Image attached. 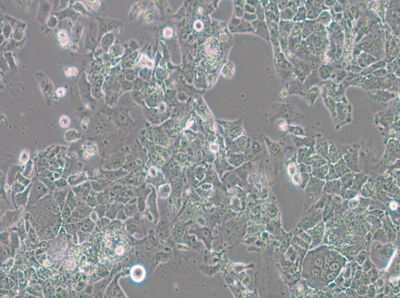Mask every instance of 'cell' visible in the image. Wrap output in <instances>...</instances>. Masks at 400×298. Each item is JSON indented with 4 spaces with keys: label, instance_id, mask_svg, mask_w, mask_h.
<instances>
[{
    "label": "cell",
    "instance_id": "cell-1",
    "mask_svg": "<svg viewBox=\"0 0 400 298\" xmlns=\"http://www.w3.org/2000/svg\"><path fill=\"white\" fill-rule=\"evenodd\" d=\"M110 236L111 239L107 240V247L112 249L113 257L115 258V260H121L130 251V243L120 233L116 232Z\"/></svg>",
    "mask_w": 400,
    "mask_h": 298
},
{
    "label": "cell",
    "instance_id": "cell-2",
    "mask_svg": "<svg viewBox=\"0 0 400 298\" xmlns=\"http://www.w3.org/2000/svg\"><path fill=\"white\" fill-rule=\"evenodd\" d=\"M49 189L41 182L40 179H35L32 182L31 189L30 192L31 193V202L37 201L38 200L41 199L43 197H45L49 193Z\"/></svg>",
    "mask_w": 400,
    "mask_h": 298
},
{
    "label": "cell",
    "instance_id": "cell-3",
    "mask_svg": "<svg viewBox=\"0 0 400 298\" xmlns=\"http://www.w3.org/2000/svg\"><path fill=\"white\" fill-rule=\"evenodd\" d=\"M91 187L90 182L87 181L79 185L73 187L71 189L76 196L86 201L90 193Z\"/></svg>",
    "mask_w": 400,
    "mask_h": 298
},
{
    "label": "cell",
    "instance_id": "cell-4",
    "mask_svg": "<svg viewBox=\"0 0 400 298\" xmlns=\"http://www.w3.org/2000/svg\"><path fill=\"white\" fill-rule=\"evenodd\" d=\"M69 189L68 188L66 187L62 189H56L54 191L53 198L56 204L59 207L61 210L65 203Z\"/></svg>",
    "mask_w": 400,
    "mask_h": 298
},
{
    "label": "cell",
    "instance_id": "cell-5",
    "mask_svg": "<svg viewBox=\"0 0 400 298\" xmlns=\"http://www.w3.org/2000/svg\"><path fill=\"white\" fill-rule=\"evenodd\" d=\"M32 183L30 184L24 191L18 193L14 196V201L17 207L25 205L29 198V194L31 189Z\"/></svg>",
    "mask_w": 400,
    "mask_h": 298
},
{
    "label": "cell",
    "instance_id": "cell-6",
    "mask_svg": "<svg viewBox=\"0 0 400 298\" xmlns=\"http://www.w3.org/2000/svg\"><path fill=\"white\" fill-rule=\"evenodd\" d=\"M146 272L144 267L140 265L133 266L131 270V277L135 282H141L145 278Z\"/></svg>",
    "mask_w": 400,
    "mask_h": 298
},
{
    "label": "cell",
    "instance_id": "cell-7",
    "mask_svg": "<svg viewBox=\"0 0 400 298\" xmlns=\"http://www.w3.org/2000/svg\"><path fill=\"white\" fill-rule=\"evenodd\" d=\"M87 174L85 172H80L70 176L68 178V182L71 187H75L88 181Z\"/></svg>",
    "mask_w": 400,
    "mask_h": 298
},
{
    "label": "cell",
    "instance_id": "cell-8",
    "mask_svg": "<svg viewBox=\"0 0 400 298\" xmlns=\"http://www.w3.org/2000/svg\"><path fill=\"white\" fill-rule=\"evenodd\" d=\"M76 198H77V205L76 208L81 213L82 215H83L84 216L86 217L89 216L91 210V207L87 204L86 201L84 200L77 196H76Z\"/></svg>",
    "mask_w": 400,
    "mask_h": 298
},
{
    "label": "cell",
    "instance_id": "cell-9",
    "mask_svg": "<svg viewBox=\"0 0 400 298\" xmlns=\"http://www.w3.org/2000/svg\"><path fill=\"white\" fill-rule=\"evenodd\" d=\"M85 218L86 217L82 215L79 211L76 208L72 211L70 217L66 222L67 224H78L82 222Z\"/></svg>",
    "mask_w": 400,
    "mask_h": 298
},
{
    "label": "cell",
    "instance_id": "cell-10",
    "mask_svg": "<svg viewBox=\"0 0 400 298\" xmlns=\"http://www.w3.org/2000/svg\"><path fill=\"white\" fill-rule=\"evenodd\" d=\"M66 202L67 203L68 205L69 206L72 211H73L77 208V201L76 195L71 189H69V192L68 193Z\"/></svg>",
    "mask_w": 400,
    "mask_h": 298
},
{
    "label": "cell",
    "instance_id": "cell-11",
    "mask_svg": "<svg viewBox=\"0 0 400 298\" xmlns=\"http://www.w3.org/2000/svg\"><path fill=\"white\" fill-rule=\"evenodd\" d=\"M95 226L94 221L90 218H86L83 221L81 222L80 225V230L81 231L85 233H91L93 230Z\"/></svg>",
    "mask_w": 400,
    "mask_h": 298
},
{
    "label": "cell",
    "instance_id": "cell-12",
    "mask_svg": "<svg viewBox=\"0 0 400 298\" xmlns=\"http://www.w3.org/2000/svg\"><path fill=\"white\" fill-rule=\"evenodd\" d=\"M19 216L18 212L17 211H10L7 213L5 215V218L3 221L5 222V223L11 224L14 222Z\"/></svg>",
    "mask_w": 400,
    "mask_h": 298
},
{
    "label": "cell",
    "instance_id": "cell-13",
    "mask_svg": "<svg viewBox=\"0 0 400 298\" xmlns=\"http://www.w3.org/2000/svg\"><path fill=\"white\" fill-rule=\"evenodd\" d=\"M72 213V211L70 209L69 206L68 205L67 203H66V202H65L64 206H63V208L61 210V217H62L63 220L66 221L71 216Z\"/></svg>",
    "mask_w": 400,
    "mask_h": 298
},
{
    "label": "cell",
    "instance_id": "cell-14",
    "mask_svg": "<svg viewBox=\"0 0 400 298\" xmlns=\"http://www.w3.org/2000/svg\"><path fill=\"white\" fill-rule=\"evenodd\" d=\"M26 187L25 186L20 183L19 182H18V181L14 182L11 185V189H12L13 193H14V195L20 192L24 191V190H25Z\"/></svg>",
    "mask_w": 400,
    "mask_h": 298
},
{
    "label": "cell",
    "instance_id": "cell-15",
    "mask_svg": "<svg viewBox=\"0 0 400 298\" xmlns=\"http://www.w3.org/2000/svg\"><path fill=\"white\" fill-rule=\"evenodd\" d=\"M56 189H62L69 186L68 181L63 177H60L54 181Z\"/></svg>",
    "mask_w": 400,
    "mask_h": 298
},
{
    "label": "cell",
    "instance_id": "cell-16",
    "mask_svg": "<svg viewBox=\"0 0 400 298\" xmlns=\"http://www.w3.org/2000/svg\"><path fill=\"white\" fill-rule=\"evenodd\" d=\"M16 181L19 182L20 183L23 184L25 187H27L30 185V183L31 182V180L29 179L27 177H25V176H23V174H21L20 172H18L16 176Z\"/></svg>",
    "mask_w": 400,
    "mask_h": 298
},
{
    "label": "cell",
    "instance_id": "cell-17",
    "mask_svg": "<svg viewBox=\"0 0 400 298\" xmlns=\"http://www.w3.org/2000/svg\"><path fill=\"white\" fill-rule=\"evenodd\" d=\"M58 37L61 44L63 46H66L69 42V39L68 37L67 32L65 30H61L58 33Z\"/></svg>",
    "mask_w": 400,
    "mask_h": 298
},
{
    "label": "cell",
    "instance_id": "cell-18",
    "mask_svg": "<svg viewBox=\"0 0 400 298\" xmlns=\"http://www.w3.org/2000/svg\"><path fill=\"white\" fill-rule=\"evenodd\" d=\"M49 210L50 212L54 215H58L60 214V208L58 206V205L56 204V202L54 200V198L52 199V200L50 202V205L49 206Z\"/></svg>",
    "mask_w": 400,
    "mask_h": 298
},
{
    "label": "cell",
    "instance_id": "cell-19",
    "mask_svg": "<svg viewBox=\"0 0 400 298\" xmlns=\"http://www.w3.org/2000/svg\"><path fill=\"white\" fill-rule=\"evenodd\" d=\"M40 180L41 182L45 184L50 190H54L56 189V187L55 185L54 181H53L51 179L48 178H46V177H40Z\"/></svg>",
    "mask_w": 400,
    "mask_h": 298
},
{
    "label": "cell",
    "instance_id": "cell-20",
    "mask_svg": "<svg viewBox=\"0 0 400 298\" xmlns=\"http://www.w3.org/2000/svg\"><path fill=\"white\" fill-rule=\"evenodd\" d=\"M79 134L74 130L68 131L65 135L66 139L69 142L74 141L79 138Z\"/></svg>",
    "mask_w": 400,
    "mask_h": 298
},
{
    "label": "cell",
    "instance_id": "cell-21",
    "mask_svg": "<svg viewBox=\"0 0 400 298\" xmlns=\"http://www.w3.org/2000/svg\"><path fill=\"white\" fill-rule=\"evenodd\" d=\"M32 169H33V163H32V160H30L26 163V165H25V170H24L22 174L25 177L29 178L30 175L32 172Z\"/></svg>",
    "mask_w": 400,
    "mask_h": 298
},
{
    "label": "cell",
    "instance_id": "cell-22",
    "mask_svg": "<svg viewBox=\"0 0 400 298\" xmlns=\"http://www.w3.org/2000/svg\"><path fill=\"white\" fill-rule=\"evenodd\" d=\"M86 202L87 203V204L91 208H93L96 205L97 198L95 196V194L93 191H91L90 193L87 197V199L86 200Z\"/></svg>",
    "mask_w": 400,
    "mask_h": 298
},
{
    "label": "cell",
    "instance_id": "cell-23",
    "mask_svg": "<svg viewBox=\"0 0 400 298\" xmlns=\"http://www.w3.org/2000/svg\"><path fill=\"white\" fill-rule=\"evenodd\" d=\"M70 123L71 122H70V118L65 115H63L62 116H61L59 120L60 126L62 128H67L69 127Z\"/></svg>",
    "mask_w": 400,
    "mask_h": 298
},
{
    "label": "cell",
    "instance_id": "cell-24",
    "mask_svg": "<svg viewBox=\"0 0 400 298\" xmlns=\"http://www.w3.org/2000/svg\"><path fill=\"white\" fill-rule=\"evenodd\" d=\"M11 241L10 235L7 232H4L1 234V242L3 245L8 246Z\"/></svg>",
    "mask_w": 400,
    "mask_h": 298
},
{
    "label": "cell",
    "instance_id": "cell-25",
    "mask_svg": "<svg viewBox=\"0 0 400 298\" xmlns=\"http://www.w3.org/2000/svg\"><path fill=\"white\" fill-rule=\"evenodd\" d=\"M334 260V257L332 254L330 253H328L326 254L324 257V269H329V266L330 265L333 260Z\"/></svg>",
    "mask_w": 400,
    "mask_h": 298
},
{
    "label": "cell",
    "instance_id": "cell-26",
    "mask_svg": "<svg viewBox=\"0 0 400 298\" xmlns=\"http://www.w3.org/2000/svg\"><path fill=\"white\" fill-rule=\"evenodd\" d=\"M80 225L79 224H68L66 229L68 232L70 233H74L77 231L78 229H80Z\"/></svg>",
    "mask_w": 400,
    "mask_h": 298
},
{
    "label": "cell",
    "instance_id": "cell-27",
    "mask_svg": "<svg viewBox=\"0 0 400 298\" xmlns=\"http://www.w3.org/2000/svg\"><path fill=\"white\" fill-rule=\"evenodd\" d=\"M29 154L26 150H24L21 152L19 160L21 164H25L29 161Z\"/></svg>",
    "mask_w": 400,
    "mask_h": 298
},
{
    "label": "cell",
    "instance_id": "cell-28",
    "mask_svg": "<svg viewBox=\"0 0 400 298\" xmlns=\"http://www.w3.org/2000/svg\"><path fill=\"white\" fill-rule=\"evenodd\" d=\"M140 64L143 66H147L151 68L153 67V63L152 61H150L147 57L145 56H143L141 57L140 59Z\"/></svg>",
    "mask_w": 400,
    "mask_h": 298
},
{
    "label": "cell",
    "instance_id": "cell-29",
    "mask_svg": "<svg viewBox=\"0 0 400 298\" xmlns=\"http://www.w3.org/2000/svg\"><path fill=\"white\" fill-rule=\"evenodd\" d=\"M11 241L12 244V247L13 248H17L19 244V239L17 236V234L16 233H13L11 236Z\"/></svg>",
    "mask_w": 400,
    "mask_h": 298
},
{
    "label": "cell",
    "instance_id": "cell-30",
    "mask_svg": "<svg viewBox=\"0 0 400 298\" xmlns=\"http://www.w3.org/2000/svg\"><path fill=\"white\" fill-rule=\"evenodd\" d=\"M78 235L79 241L80 242H82L83 241H85V240H86L87 237L88 236V234L89 233H85V232H82V231H79L78 232Z\"/></svg>",
    "mask_w": 400,
    "mask_h": 298
},
{
    "label": "cell",
    "instance_id": "cell-31",
    "mask_svg": "<svg viewBox=\"0 0 400 298\" xmlns=\"http://www.w3.org/2000/svg\"><path fill=\"white\" fill-rule=\"evenodd\" d=\"M8 249L6 248H5L4 246L3 245L1 246V259L3 260V259L6 258L8 256Z\"/></svg>",
    "mask_w": 400,
    "mask_h": 298
},
{
    "label": "cell",
    "instance_id": "cell-32",
    "mask_svg": "<svg viewBox=\"0 0 400 298\" xmlns=\"http://www.w3.org/2000/svg\"><path fill=\"white\" fill-rule=\"evenodd\" d=\"M65 73L67 77H70V76H76L77 75V69L74 67H72L70 69H68V70L66 71Z\"/></svg>",
    "mask_w": 400,
    "mask_h": 298
},
{
    "label": "cell",
    "instance_id": "cell-33",
    "mask_svg": "<svg viewBox=\"0 0 400 298\" xmlns=\"http://www.w3.org/2000/svg\"><path fill=\"white\" fill-rule=\"evenodd\" d=\"M340 268V265L337 263H330L329 266V269L331 271H336Z\"/></svg>",
    "mask_w": 400,
    "mask_h": 298
},
{
    "label": "cell",
    "instance_id": "cell-34",
    "mask_svg": "<svg viewBox=\"0 0 400 298\" xmlns=\"http://www.w3.org/2000/svg\"><path fill=\"white\" fill-rule=\"evenodd\" d=\"M337 274L336 271H331V272L328 273V274L326 276V277H327V279L329 280H332L335 279L336 277Z\"/></svg>",
    "mask_w": 400,
    "mask_h": 298
},
{
    "label": "cell",
    "instance_id": "cell-35",
    "mask_svg": "<svg viewBox=\"0 0 400 298\" xmlns=\"http://www.w3.org/2000/svg\"><path fill=\"white\" fill-rule=\"evenodd\" d=\"M315 265L318 268H322L324 265V260L322 258H318L315 261Z\"/></svg>",
    "mask_w": 400,
    "mask_h": 298
},
{
    "label": "cell",
    "instance_id": "cell-36",
    "mask_svg": "<svg viewBox=\"0 0 400 298\" xmlns=\"http://www.w3.org/2000/svg\"><path fill=\"white\" fill-rule=\"evenodd\" d=\"M164 35L166 38H170L172 35V30L170 28H167L164 30Z\"/></svg>",
    "mask_w": 400,
    "mask_h": 298
},
{
    "label": "cell",
    "instance_id": "cell-37",
    "mask_svg": "<svg viewBox=\"0 0 400 298\" xmlns=\"http://www.w3.org/2000/svg\"><path fill=\"white\" fill-rule=\"evenodd\" d=\"M320 274H321V271L318 268H313L312 270V275L313 276L315 277H318Z\"/></svg>",
    "mask_w": 400,
    "mask_h": 298
},
{
    "label": "cell",
    "instance_id": "cell-38",
    "mask_svg": "<svg viewBox=\"0 0 400 298\" xmlns=\"http://www.w3.org/2000/svg\"><path fill=\"white\" fill-rule=\"evenodd\" d=\"M56 93H57V95L58 96H63L65 95L66 92L64 88H59L57 89Z\"/></svg>",
    "mask_w": 400,
    "mask_h": 298
},
{
    "label": "cell",
    "instance_id": "cell-39",
    "mask_svg": "<svg viewBox=\"0 0 400 298\" xmlns=\"http://www.w3.org/2000/svg\"><path fill=\"white\" fill-rule=\"evenodd\" d=\"M88 3L90 5L92 8H97L99 6V1H88Z\"/></svg>",
    "mask_w": 400,
    "mask_h": 298
},
{
    "label": "cell",
    "instance_id": "cell-40",
    "mask_svg": "<svg viewBox=\"0 0 400 298\" xmlns=\"http://www.w3.org/2000/svg\"><path fill=\"white\" fill-rule=\"evenodd\" d=\"M321 274L322 278H325L327 275V272L326 269H322V270H321V274Z\"/></svg>",
    "mask_w": 400,
    "mask_h": 298
}]
</instances>
